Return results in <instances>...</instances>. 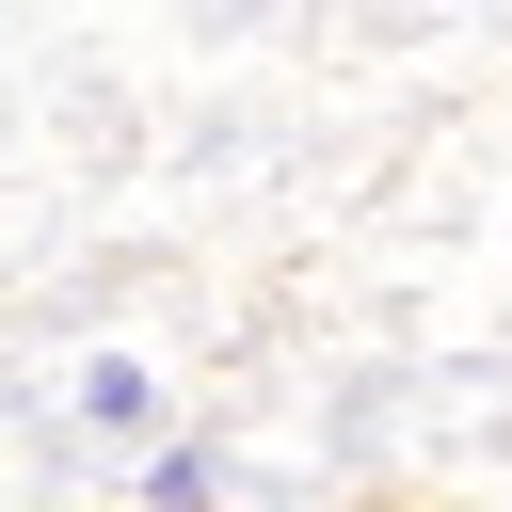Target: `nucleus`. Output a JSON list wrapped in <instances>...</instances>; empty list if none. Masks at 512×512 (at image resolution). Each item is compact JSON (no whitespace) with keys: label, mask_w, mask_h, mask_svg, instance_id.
Wrapping results in <instances>:
<instances>
[{"label":"nucleus","mask_w":512,"mask_h":512,"mask_svg":"<svg viewBox=\"0 0 512 512\" xmlns=\"http://www.w3.org/2000/svg\"><path fill=\"white\" fill-rule=\"evenodd\" d=\"M240 496V448L224 432H144L128 448V512H224Z\"/></svg>","instance_id":"obj_1"},{"label":"nucleus","mask_w":512,"mask_h":512,"mask_svg":"<svg viewBox=\"0 0 512 512\" xmlns=\"http://www.w3.org/2000/svg\"><path fill=\"white\" fill-rule=\"evenodd\" d=\"M64 416H80V432L128 464V448L160 432V368H144V352H80V368H64Z\"/></svg>","instance_id":"obj_2"}]
</instances>
